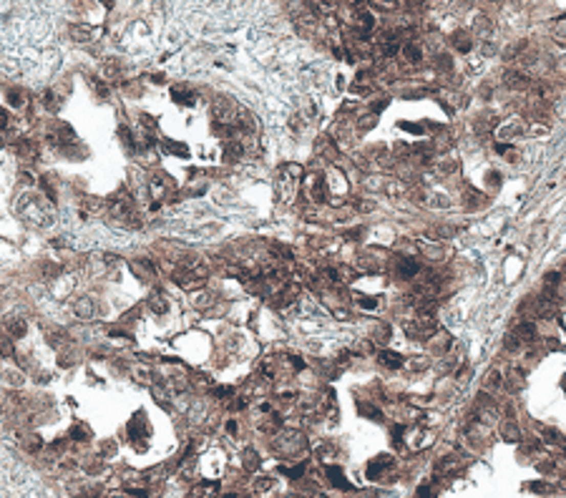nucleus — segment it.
Here are the masks:
<instances>
[{"instance_id":"f257e3e1","label":"nucleus","mask_w":566,"mask_h":498,"mask_svg":"<svg viewBox=\"0 0 566 498\" xmlns=\"http://www.w3.org/2000/svg\"><path fill=\"white\" fill-rule=\"evenodd\" d=\"M106 209H108V214H111L114 219H119V222H131V216H134V204H131V197H128L126 191H119L116 197H111Z\"/></svg>"},{"instance_id":"f03ea898","label":"nucleus","mask_w":566,"mask_h":498,"mask_svg":"<svg viewBox=\"0 0 566 498\" xmlns=\"http://www.w3.org/2000/svg\"><path fill=\"white\" fill-rule=\"evenodd\" d=\"M174 282L179 285L181 290H189V292H194V290H199L204 282H207V274H202V272H197V269H189V267H184L179 269L177 274H174Z\"/></svg>"},{"instance_id":"7ed1b4c3","label":"nucleus","mask_w":566,"mask_h":498,"mask_svg":"<svg viewBox=\"0 0 566 498\" xmlns=\"http://www.w3.org/2000/svg\"><path fill=\"white\" fill-rule=\"evenodd\" d=\"M297 171H299L297 166H287V169H282V174H279L277 191H279V197H282L285 202H290L292 194H295V186H297V179H299Z\"/></svg>"},{"instance_id":"20e7f679","label":"nucleus","mask_w":566,"mask_h":498,"mask_svg":"<svg viewBox=\"0 0 566 498\" xmlns=\"http://www.w3.org/2000/svg\"><path fill=\"white\" fill-rule=\"evenodd\" d=\"M307 186H310V194H312V199H315V202L325 199L328 186H325V179H322V176H310V179H307Z\"/></svg>"},{"instance_id":"39448f33","label":"nucleus","mask_w":566,"mask_h":498,"mask_svg":"<svg viewBox=\"0 0 566 498\" xmlns=\"http://www.w3.org/2000/svg\"><path fill=\"white\" fill-rule=\"evenodd\" d=\"M418 262L416 259H398V277H405V279H410V277H416L418 274Z\"/></svg>"},{"instance_id":"423d86ee","label":"nucleus","mask_w":566,"mask_h":498,"mask_svg":"<svg viewBox=\"0 0 566 498\" xmlns=\"http://www.w3.org/2000/svg\"><path fill=\"white\" fill-rule=\"evenodd\" d=\"M504 83L508 88H513V91H521V88H526V76H521V73H516V71H508L506 76H504Z\"/></svg>"},{"instance_id":"0eeeda50","label":"nucleus","mask_w":566,"mask_h":498,"mask_svg":"<svg viewBox=\"0 0 566 498\" xmlns=\"http://www.w3.org/2000/svg\"><path fill=\"white\" fill-rule=\"evenodd\" d=\"M380 362H383L385 367H393V370L403 367V357H400L398 352H390V350H383V352H380Z\"/></svg>"},{"instance_id":"6e6552de","label":"nucleus","mask_w":566,"mask_h":498,"mask_svg":"<svg viewBox=\"0 0 566 498\" xmlns=\"http://www.w3.org/2000/svg\"><path fill=\"white\" fill-rule=\"evenodd\" d=\"M149 307L154 310V312H156V315H164V312L169 310V302L164 299V294H151Z\"/></svg>"},{"instance_id":"1a4fd4ad","label":"nucleus","mask_w":566,"mask_h":498,"mask_svg":"<svg viewBox=\"0 0 566 498\" xmlns=\"http://www.w3.org/2000/svg\"><path fill=\"white\" fill-rule=\"evenodd\" d=\"M403 58L408 60V63H413V66H416V63H420V60H423V56H420V48H418V46H413V43H408V46L403 48Z\"/></svg>"},{"instance_id":"9d476101","label":"nucleus","mask_w":566,"mask_h":498,"mask_svg":"<svg viewBox=\"0 0 566 498\" xmlns=\"http://www.w3.org/2000/svg\"><path fill=\"white\" fill-rule=\"evenodd\" d=\"M325 473H328V478L335 483V486H337V488H345V486H347V483H345V478H342V473H340L337 468H325Z\"/></svg>"},{"instance_id":"9b49d317","label":"nucleus","mask_w":566,"mask_h":498,"mask_svg":"<svg viewBox=\"0 0 566 498\" xmlns=\"http://www.w3.org/2000/svg\"><path fill=\"white\" fill-rule=\"evenodd\" d=\"M89 83H91V88L96 91V96H103V98L108 96V86H106L103 81H98L96 76H91V78H89Z\"/></svg>"},{"instance_id":"f8f14e48","label":"nucleus","mask_w":566,"mask_h":498,"mask_svg":"<svg viewBox=\"0 0 566 498\" xmlns=\"http://www.w3.org/2000/svg\"><path fill=\"white\" fill-rule=\"evenodd\" d=\"M131 267L139 272V277H151V274H154V267H151L149 262H141V259H139V262H134Z\"/></svg>"},{"instance_id":"ddd939ff","label":"nucleus","mask_w":566,"mask_h":498,"mask_svg":"<svg viewBox=\"0 0 566 498\" xmlns=\"http://www.w3.org/2000/svg\"><path fill=\"white\" fill-rule=\"evenodd\" d=\"M76 310H78L81 317H93V302H91V299H81Z\"/></svg>"},{"instance_id":"4468645a","label":"nucleus","mask_w":566,"mask_h":498,"mask_svg":"<svg viewBox=\"0 0 566 498\" xmlns=\"http://www.w3.org/2000/svg\"><path fill=\"white\" fill-rule=\"evenodd\" d=\"M8 332H10V335H15V337H23V335H26V322H20V320L8 322Z\"/></svg>"},{"instance_id":"2eb2a0df","label":"nucleus","mask_w":566,"mask_h":498,"mask_svg":"<svg viewBox=\"0 0 566 498\" xmlns=\"http://www.w3.org/2000/svg\"><path fill=\"white\" fill-rule=\"evenodd\" d=\"M71 438L73 440H89L91 438L89 428H83V425H73V428H71Z\"/></svg>"},{"instance_id":"dca6fc26","label":"nucleus","mask_w":566,"mask_h":498,"mask_svg":"<svg viewBox=\"0 0 566 498\" xmlns=\"http://www.w3.org/2000/svg\"><path fill=\"white\" fill-rule=\"evenodd\" d=\"M453 43H455V48H458V51H468V48H471V40H468V35H466L463 30H461L455 38H453Z\"/></svg>"},{"instance_id":"f3484780","label":"nucleus","mask_w":566,"mask_h":498,"mask_svg":"<svg viewBox=\"0 0 566 498\" xmlns=\"http://www.w3.org/2000/svg\"><path fill=\"white\" fill-rule=\"evenodd\" d=\"M174 101H179V103H186V106H191V103H194V96H189V91L174 88Z\"/></svg>"},{"instance_id":"a211bd4d","label":"nucleus","mask_w":566,"mask_h":498,"mask_svg":"<svg viewBox=\"0 0 566 498\" xmlns=\"http://www.w3.org/2000/svg\"><path fill=\"white\" fill-rule=\"evenodd\" d=\"M164 146L169 148L174 156H186V146H184V144H177V141H164Z\"/></svg>"},{"instance_id":"6ab92c4d","label":"nucleus","mask_w":566,"mask_h":498,"mask_svg":"<svg viewBox=\"0 0 566 498\" xmlns=\"http://www.w3.org/2000/svg\"><path fill=\"white\" fill-rule=\"evenodd\" d=\"M8 101H10L15 109L26 106V96H20V91H10V93H8Z\"/></svg>"},{"instance_id":"aec40b11","label":"nucleus","mask_w":566,"mask_h":498,"mask_svg":"<svg viewBox=\"0 0 566 498\" xmlns=\"http://www.w3.org/2000/svg\"><path fill=\"white\" fill-rule=\"evenodd\" d=\"M0 355L3 357H13V345H10V340L5 335H0Z\"/></svg>"},{"instance_id":"412c9836","label":"nucleus","mask_w":566,"mask_h":498,"mask_svg":"<svg viewBox=\"0 0 566 498\" xmlns=\"http://www.w3.org/2000/svg\"><path fill=\"white\" fill-rule=\"evenodd\" d=\"M476 30H478V35H488V30H491V23L483 18V15H478L476 18Z\"/></svg>"},{"instance_id":"4be33fe9","label":"nucleus","mask_w":566,"mask_h":498,"mask_svg":"<svg viewBox=\"0 0 566 498\" xmlns=\"http://www.w3.org/2000/svg\"><path fill=\"white\" fill-rule=\"evenodd\" d=\"M224 151H227V156H229V159H237V156L242 154V151H244V148H242V144H237V141H229Z\"/></svg>"},{"instance_id":"5701e85b","label":"nucleus","mask_w":566,"mask_h":498,"mask_svg":"<svg viewBox=\"0 0 566 498\" xmlns=\"http://www.w3.org/2000/svg\"><path fill=\"white\" fill-rule=\"evenodd\" d=\"M73 38H78V40H91L93 35H91L89 28H73Z\"/></svg>"},{"instance_id":"b1692460","label":"nucleus","mask_w":566,"mask_h":498,"mask_svg":"<svg viewBox=\"0 0 566 498\" xmlns=\"http://www.w3.org/2000/svg\"><path fill=\"white\" fill-rule=\"evenodd\" d=\"M244 463H247V468H257L259 466V458L254 456V453H247V458H244Z\"/></svg>"},{"instance_id":"393cba45","label":"nucleus","mask_w":566,"mask_h":498,"mask_svg":"<svg viewBox=\"0 0 566 498\" xmlns=\"http://www.w3.org/2000/svg\"><path fill=\"white\" fill-rule=\"evenodd\" d=\"M267 488H272V478H259L257 481V491H267Z\"/></svg>"},{"instance_id":"a878e982","label":"nucleus","mask_w":566,"mask_h":498,"mask_svg":"<svg viewBox=\"0 0 566 498\" xmlns=\"http://www.w3.org/2000/svg\"><path fill=\"white\" fill-rule=\"evenodd\" d=\"M5 126H8V114H5V111L0 109V131H3Z\"/></svg>"},{"instance_id":"bb28decb","label":"nucleus","mask_w":566,"mask_h":498,"mask_svg":"<svg viewBox=\"0 0 566 498\" xmlns=\"http://www.w3.org/2000/svg\"><path fill=\"white\" fill-rule=\"evenodd\" d=\"M360 305H362V307H375L378 302H375V299H360Z\"/></svg>"},{"instance_id":"cd10ccee","label":"nucleus","mask_w":566,"mask_h":498,"mask_svg":"<svg viewBox=\"0 0 566 498\" xmlns=\"http://www.w3.org/2000/svg\"><path fill=\"white\" fill-rule=\"evenodd\" d=\"M227 428H229V433H237V423H234V420H229Z\"/></svg>"},{"instance_id":"c85d7f7f","label":"nucleus","mask_w":566,"mask_h":498,"mask_svg":"<svg viewBox=\"0 0 566 498\" xmlns=\"http://www.w3.org/2000/svg\"><path fill=\"white\" fill-rule=\"evenodd\" d=\"M101 3H103L106 8H114V3H116V0H101Z\"/></svg>"},{"instance_id":"c756f323","label":"nucleus","mask_w":566,"mask_h":498,"mask_svg":"<svg viewBox=\"0 0 566 498\" xmlns=\"http://www.w3.org/2000/svg\"><path fill=\"white\" fill-rule=\"evenodd\" d=\"M383 3H395V0H383Z\"/></svg>"}]
</instances>
